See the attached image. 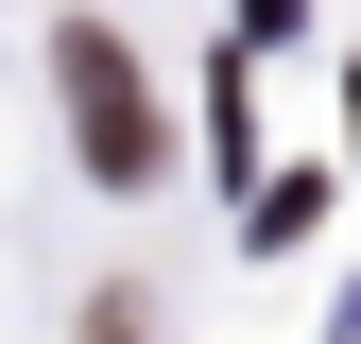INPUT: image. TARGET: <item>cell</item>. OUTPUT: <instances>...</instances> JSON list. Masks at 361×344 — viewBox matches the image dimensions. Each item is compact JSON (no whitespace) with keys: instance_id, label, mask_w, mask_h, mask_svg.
I'll list each match as a JSON object with an SVG mask.
<instances>
[{"instance_id":"obj_1","label":"cell","mask_w":361,"mask_h":344,"mask_svg":"<svg viewBox=\"0 0 361 344\" xmlns=\"http://www.w3.org/2000/svg\"><path fill=\"white\" fill-rule=\"evenodd\" d=\"M52 86H69V138H86V172H104V190H155V86H138V52H121L104 18H69L52 35Z\"/></svg>"},{"instance_id":"obj_2","label":"cell","mask_w":361,"mask_h":344,"mask_svg":"<svg viewBox=\"0 0 361 344\" xmlns=\"http://www.w3.org/2000/svg\"><path fill=\"white\" fill-rule=\"evenodd\" d=\"M104 344H121V327H104Z\"/></svg>"}]
</instances>
